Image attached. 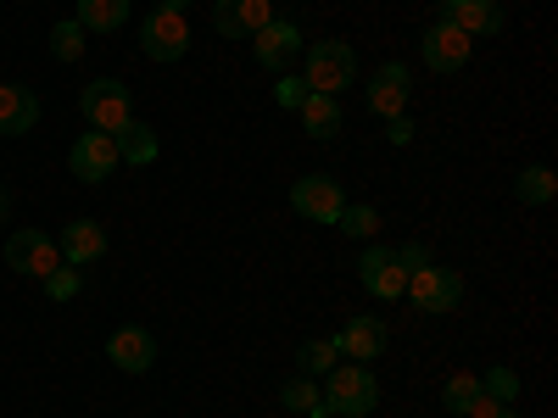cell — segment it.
<instances>
[{"instance_id": "cb8c5ba5", "label": "cell", "mask_w": 558, "mask_h": 418, "mask_svg": "<svg viewBox=\"0 0 558 418\" xmlns=\"http://www.w3.org/2000/svg\"><path fill=\"white\" fill-rule=\"evenodd\" d=\"M39 285H45V296H51V302H73V296L84 291V268L62 262V268H51V273H45Z\"/></svg>"}, {"instance_id": "3957f363", "label": "cell", "mask_w": 558, "mask_h": 418, "mask_svg": "<svg viewBox=\"0 0 558 418\" xmlns=\"http://www.w3.org/2000/svg\"><path fill=\"white\" fill-rule=\"evenodd\" d=\"M84 123H96L101 134H118L129 118H134V101H129V84L123 78H96V84H84Z\"/></svg>"}, {"instance_id": "f1b7e54d", "label": "cell", "mask_w": 558, "mask_h": 418, "mask_svg": "<svg viewBox=\"0 0 558 418\" xmlns=\"http://www.w3.org/2000/svg\"><path fill=\"white\" fill-rule=\"evenodd\" d=\"M481 391L497 396V402H514L520 396V374H514V368H492V374L481 380Z\"/></svg>"}, {"instance_id": "5b68a950", "label": "cell", "mask_w": 558, "mask_h": 418, "mask_svg": "<svg viewBox=\"0 0 558 418\" xmlns=\"http://www.w3.org/2000/svg\"><path fill=\"white\" fill-rule=\"evenodd\" d=\"M140 51H146L151 62H179L184 51H191V23H184V12H151L146 23H140Z\"/></svg>"}, {"instance_id": "7a4b0ae2", "label": "cell", "mask_w": 558, "mask_h": 418, "mask_svg": "<svg viewBox=\"0 0 558 418\" xmlns=\"http://www.w3.org/2000/svg\"><path fill=\"white\" fill-rule=\"evenodd\" d=\"M357 78V51L341 39H318L307 45V89L313 96H341V89Z\"/></svg>"}, {"instance_id": "e575fe53", "label": "cell", "mask_w": 558, "mask_h": 418, "mask_svg": "<svg viewBox=\"0 0 558 418\" xmlns=\"http://www.w3.org/2000/svg\"><path fill=\"white\" fill-rule=\"evenodd\" d=\"M12 212V196H7V184H0V218H7Z\"/></svg>"}, {"instance_id": "277c9868", "label": "cell", "mask_w": 558, "mask_h": 418, "mask_svg": "<svg viewBox=\"0 0 558 418\" xmlns=\"http://www.w3.org/2000/svg\"><path fill=\"white\" fill-rule=\"evenodd\" d=\"M0 257H7V268L23 273V279H45L51 268H62V246L45 235V229H17Z\"/></svg>"}, {"instance_id": "d6986e66", "label": "cell", "mask_w": 558, "mask_h": 418, "mask_svg": "<svg viewBox=\"0 0 558 418\" xmlns=\"http://www.w3.org/2000/svg\"><path fill=\"white\" fill-rule=\"evenodd\" d=\"M447 17L470 34V39H475V34H481V39H486V34H502V7H497V0H463V7L447 12Z\"/></svg>"}, {"instance_id": "836d02e7", "label": "cell", "mask_w": 558, "mask_h": 418, "mask_svg": "<svg viewBox=\"0 0 558 418\" xmlns=\"http://www.w3.org/2000/svg\"><path fill=\"white\" fill-rule=\"evenodd\" d=\"M157 7H162V12H184V7H191V0H157Z\"/></svg>"}, {"instance_id": "6da1fadb", "label": "cell", "mask_w": 558, "mask_h": 418, "mask_svg": "<svg viewBox=\"0 0 558 418\" xmlns=\"http://www.w3.org/2000/svg\"><path fill=\"white\" fill-rule=\"evenodd\" d=\"M330 413H341V418H368L380 407V385H375V374H368L363 362H336L330 374H324V396H318Z\"/></svg>"}, {"instance_id": "5bb4252c", "label": "cell", "mask_w": 558, "mask_h": 418, "mask_svg": "<svg viewBox=\"0 0 558 418\" xmlns=\"http://www.w3.org/2000/svg\"><path fill=\"white\" fill-rule=\"evenodd\" d=\"M336 352L347 357V362H375L380 352H386V323L380 318H347V330L336 335Z\"/></svg>"}, {"instance_id": "9a60e30c", "label": "cell", "mask_w": 558, "mask_h": 418, "mask_svg": "<svg viewBox=\"0 0 558 418\" xmlns=\"http://www.w3.org/2000/svg\"><path fill=\"white\" fill-rule=\"evenodd\" d=\"M107 357H112V368H123V374H146V368L157 362V341H151V330L123 323V330L107 341Z\"/></svg>"}, {"instance_id": "4316f807", "label": "cell", "mask_w": 558, "mask_h": 418, "mask_svg": "<svg viewBox=\"0 0 558 418\" xmlns=\"http://www.w3.org/2000/svg\"><path fill=\"white\" fill-rule=\"evenodd\" d=\"M279 402H286L291 413H307V407L318 402V385H313L307 374H296V380H286V385H279Z\"/></svg>"}, {"instance_id": "1f68e13d", "label": "cell", "mask_w": 558, "mask_h": 418, "mask_svg": "<svg viewBox=\"0 0 558 418\" xmlns=\"http://www.w3.org/2000/svg\"><path fill=\"white\" fill-rule=\"evenodd\" d=\"M397 262H402L408 273H418V268H425V262H430V251H425V246H418V241H413V246H397Z\"/></svg>"}, {"instance_id": "7402d4cb", "label": "cell", "mask_w": 558, "mask_h": 418, "mask_svg": "<svg viewBox=\"0 0 558 418\" xmlns=\"http://www.w3.org/2000/svg\"><path fill=\"white\" fill-rule=\"evenodd\" d=\"M553 190H558V179H553V168H542V162L520 168V179H514V196H520L525 207H547Z\"/></svg>"}, {"instance_id": "ac0fdd59", "label": "cell", "mask_w": 558, "mask_h": 418, "mask_svg": "<svg viewBox=\"0 0 558 418\" xmlns=\"http://www.w3.org/2000/svg\"><path fill=\"white\" fill-rule=\"evenodd\" d=\"M302 112V128H307V139H336L341 134V101L336 96H313V89H307V101L296 107Z\"/></svg>"}, {"instance_id": "e0dca14e", "label": "cell", "mask_w": 558, "mask_h": 418, "mask_svg": "<svg viewBox=\"0 0 558 418\" xmlns=\"http://www.w3.org/2000/svg\"><path fill=\"white\" fill-rule=\"evenodd\" d=\"M39 123V96L28 84H0V134L17 139Z\"/></svg>"}, {"instance_id": "d590c367", "label": "cell", "mask_w": 558, "mask_h": 418, "mask_svg": "<svg viewBox=\"0 0 558 418\" xmlns=\"http://www.w3.org/2000/svg\"><path fill=\"white\" fill-rule=\"evenodd\" d=\"M441 7H447V12H458V7H463V0H441Z\"/></svg>"}, {"instance_id": "ba28073f", "label": "cell", "mask_w": 558, "mask_h": 418, "mask_svg": "<svg viewBox=\"0 0 558 418\" xmlns=\"http://www.w3.org/2000/svg\"><path fill=\"white\" fill-rule=\"evenodd\" d=\"M470 34H463L452 17H436L430 28H425V39H418V57H425V67L430 73H458L463 62H470Z\"/></svg>"}, {"instance_id": "ffe728a7", "label": "cell", "mask_w": 558, "mask_h": 418, "mask_svg": "<svg viewBox=\"0 0 558 418\" xmlns=\"http://www.w3.org/2000/svg\"><path fill=\"white\" fill-rule=\"evenodd\" d=\"M73 23L89 28V34H112V28L129 23V0H78V17Z\"/></svg>"}, {"instance_id": "52a82bcc", "label": "cell", "mask_w": 558, "mask_h": 418, "mask_svg": "<svg viewBox=\"0 0 558 418\" xmlns=\"http://www.w3.org/2000/svg\"><path fill=\"white\" fill-rule=\"evenodd\" d=\"M402 296H413L418 312H452V307L463 302V279H458L452 268L425 262L418 273H408V291H402Z\"/></svg>"}, {"instance_id": "2e32d148", "label": "cell", "mask_w": 558, "mask_h": 418, "mask_svg": "<svg viewBox=\"0 0 558 418\" xmlns=\"http://www.w3.org/2000/svg\"><path fill=\"white\" fill-rule=\"evenodd\" d=\"M408 89H413L408 67L402 62H386V67H375V78H368V107H375L380 118H402Z\"/></svg>"}, {"instance_id": "484cf974", "label": "cell", "mask_w": 558, "mask_h": 418, "mask_svg": "<svg viewBox=\"0 0 558 418\" xmlns=\"http://www.w3.org/2000/svg\"><path fill=\"white\" fill-rule=\"evenodd\" d=\"M481 396V374H452L447 380V391H441V402H447V413H470V402Z\"/></svg>"}, {"instance_id": "f546056e", "label": "cell", "mask_w": 558, "mask_h": 418, "mask_svg": "<svg viewBox=\"0 0 558 418\" xmlns=\"http://www.w3.org/2000/svg\"><path fill=\"white\" fill-rule=\"evenodd\" d=\"M470 418H520V407H514V402H497V396L481 391V396L470 402Z\"/></svg>"}, {"instance_id": "d4e9b609", "label": "cell", "mask_w": 558, "mask_h": 418, "mask_svg": "<svg viewBox=\"0 0 558 418\" xmlns=\"http://www.w3.org/2000/svg\"><path fill=\"white\" fill-rule=\"evenodd\" d=\"M51 57H57V62H78V57H84V28H78L73 17L51 28Z\"/></svg>"}, {"instance_id": "44dd1931", "label": "cell", "mask_w": 558, "mask_h": 418, "mask_svg": "<svg viewBox=\"0 0 558 418\" xmlns=\"http://www.w3.org/2000/svg\"><path fill=\"white\" fill-rule=\"evenodd\" d=\"M112 139H118V157H123V168H134V162H151V157H157V134H151L146 123H134V118H129V123H123Z\"/></svg>"}, {"instance_id": "9c48e42d", "label": "cell", "mask_w": 558, "mask_h": 418, "mask_svg": "<svg viewBox=\"0 0 558 418\" xmlns=\"http://www.w3.org/2000/svg\"><path fill=\"white\" fill-rule=\"evenodd\" d=\"M68 162H73V179H84V184H101L112 168H123L118 139H112V134H101V128L78 134V139H73V151H68Z\"/></svg>"}, {"instance_id": "83f0119b", "label": "cell", "mask_w": 558, "mask_h": 418, "mask_svg": "<svg viewBox=\"0 0 558 418\" xmlns=\"http://www.w3.org/2000/svg\"><path fill=\"white\" fill-rule=\"evenodd\" d=\"M336 223L347 229V235H357V241H368V235H375V229H380V212H375V207H347V212H341Z\"/></svg>"}, {"instance_id": "603a6c76", "label": "cell", "mask_w": 558, "mask_h": 418, "mask_svg": "<svg viewBox=\"0 0 558 418\" xmlns=\"http://www.w3.org/2000/svg\"><path fill=\"white\" fill-rule=\"evenodd\" d=\"M336 362H341L336 341H307V346H296V368H302L307 380H318V374H330Z\"/></svg>"}, {"instance_id": "4dcf8cb0", "label": "cell", "mask_w": 558, "mask_h": 418, "mask_svg": "<svg viewBox=\"0 0 558 418\" xmlns=\"http://www.w3.org/2000/svg\"><path fill=\"white\" fill-rule=\"evenodd\" d=\"M274 101L286 107V112H296V107L307 101V84H302V78H286V73H279V89H274Z\"/></svg>"}, {"instance_id": "8fae6325", "label": "cell", "mask_w": 558, "mask_h": 418, "mask_svg": "<svg viewBox=\"0 0 558 418\" xmlns=\"http://www.w3.org/2000/svg\"><path fill=\"white\" fill-rule=\"evenodd\" d=\"M274 23V0H213V28L223 39H252Z\"/></svg>"}, {"instance_id": "d6a6232c", "label": "cell", "mask_w": 558, "mask_h": 418, "mask_svg": "<svg viewBox=\"0 0 558 418\" xmlns=\"http://www.w3.org/2000/svg\"><path fill=\"white\" fill-rule=\"evenodd\" d=\"M386 134H391V146H408V139H413V123H408V118H386Z\"/></svg>"}, {"instance_id": "8992f818", "label": "cell", "mask_w": 558, "mask_h": 418, "mask_svg": "<svg viewBox=\"0 0 558 418\" xmlns=\"http://www.w3.org/2000/svg\"><path fill=\"white\" fill-rule=\"evenodd\" d=\"M291 207H296L302 218H313V223H336V218L347 212V190H341L330 173H302V179L291 184Z\"/></svg>"}, {"instance_id": "30bf717a", "label": "cell", "mask_w": 558, "mask_h": 418, "mask_svg": "<svg viewBox=\"0 0 558 418\" xmlns=\"http://www.w3.org/2000/svg\"><path fill=\"white\" fill-rule=\"evenodd\" d=\"M357 279H363V291L375 296V302H397V296L408 291V268H402L397 251H386V246H368V251L357 257Z\"/></svg>"}, {"instance_id": "7c38bea8", "label": "cell", "mask_w": 558, "mask_h": 418, "mask_svg": "<svg viewBox=\"0 0 558 418\" xmlns=\"http://www.w3.org/2000/svg\"><path fill=\"white\" fill-rule=\"evenodd\" d=\"M252 39H257V67H268V73H291V62L302 57V28L286 23V17H274Z\"/></svg>"}, {"instance_id": "4fadbf2b", "label": "cell", "mask_w": 558, "mask_h": 418, "mask_svg": "<svg viewBox=\"0 0 558 418\" xmlns=\"http://www.w3.org/2000/svg\"><path fill=\"white\" fill-rule=\"evenodd\" d=\"M62 262H73V268H89V262H101L107 257V229L96 223V218H73L68 229H62Z\"/></svg>"}]
</instances>
